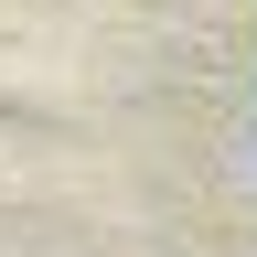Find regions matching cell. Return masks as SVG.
Instances as JSON below:
<instances>
[]
</instances>
